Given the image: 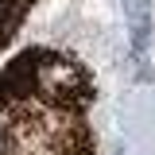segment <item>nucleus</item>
Instances as JSON below:
<instances>
[{
    "mask_svg": "<svg viewBox=\"0 0 155 155\" xmlns=\"http://www.w3.org/2000/svg\"><path fill=\"white\" fill-rule=\"evenodd\" d=\"M124 16L132 27V43L136 51L147 47V27H151V0H124Z\"/></svg>",
    "mask_w": 155,
    "mask_h": 155,
    "instance_id": "nucleus-2",
    "label": "nucleus"
},
{
    "mask_svg": "<svg viewBox=\"0 0 155 155\" xmlns=\"http://www.w3.org/2000/svg\"><path fill=\"white\" fill-rule=\"evenodd\" d=\"M35 85L51 105H74L78 97H85V74L66 58H47L35 70Z\"/></svg>",
    "mask_w": 155,
    "mask_h": 155,
    "instance_id": "nucleus-1",
    "label": "nucleus"
}]
</instances>
